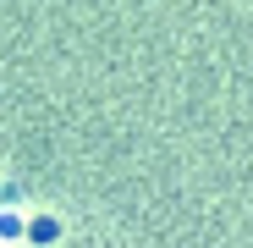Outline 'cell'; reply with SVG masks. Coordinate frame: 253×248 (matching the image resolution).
<instances>
[{
    "label": "cell",
    "mask_w": 253,
    "mask_h": 248,
    "mask_svg": "<svg viewBox=\"0 0 253 248\" xmlns=\"http://www.w3.org/2000/svg\"><path fill=\"white\" fill-rule=\"evenodd\" d=\"M28 232H33V237H39V243H50V237H55V221H33V226H28Z\"/></svg>",
    "instance_id": "cell-1"
},
{
    "label": "cell",
    "mask_w": 253,
    "mask_h": 248,
    "mask_svg": "<svg viewBox=\"0 0 253 248\" xmlns=\"http://www.w3.org/2000/svg\"><path fill=\"white\" fill-rule=\"evenodd\" d=\"M17 232H22V221H17V215H0V237H17Z\"/></svg>",
    "instance_id": "cell-2"
}]
</instances>
